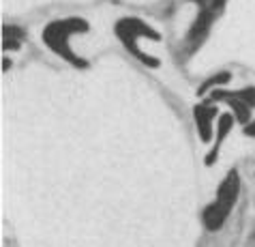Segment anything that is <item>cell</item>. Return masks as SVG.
<instances>
[{"mask_svg": "<svg viewBox=\"0 0 255 247\" xmlns=\"http://www.w3.org/2000/svg\"><path fill=\"white\" fill-rule=\"evenodd\" d=\"M225 2H228V0H208V4H210V11L212 13H221L223 11V6H225Z\"/></svg>", "mask_w": 255, "mask_h": 247, "instance_id": "52a82bcc", "label": "cell"}, {"mask_svg": "<svg viewBox=\"0 0 255 247\" xmlns=\"http://www.w3.org/2000/svg\"><path fill=\"white\" fill-rule=\"evenodd\" d=\"M238 189H240L238 172L230 170L228 176H225L223 183L217 189L215 202H210L208 207L202 211V222H204V226H206L210 232L219 230L225 222H228L234 204H236V200H238Z\"/></svg>", "mask_w": 255, "mask_h": 247, "instance_id": "3957f363", "label": "cell"}, {"mask_svg": "<svg viewBox=\"0 0 255 247\" xmlns=\"http://www.w3.org/2000/svg\"><path fill=\"white\" fill-rule=\"evenodd\" d=\"M230 80H232V73H230V71H221V73L212 75V77H208V80L202 84L200 88H197V95L202 97V95H206L208 90L212 93V90H215V86H217V84H225V82H230Z\"/></svg>", "mask_w": 255, "mask_h": 247, "instance_id": "8992f818", "label": "cell"}, {"mask_svg": "<svg viewBox=\"0 0 255 247\" xmlns=\"http://www.w3.org/2000/svg\"><path fill=\"white\" fill-rule=\"evenodd\" d=\"M234 123H236V118L234 114H219L217 118V129H215V144H212L210 153L206 155V166H212L219 157V151H221V144L225 142V138H228V133L232 131Z\"/></svg>", "mask_w": 255, "mask_h": 247, "instance_id": "5b68a950", "label": "cell"}, {"mask_svg": "<svg viewBox=\"0 0 255 247\" xmlns=\"http://www.w3.org/2000/svg\"><path fill=\"white\" fill-rule=\"evenodd\" d=\"M114 32H116V37L120 39V43L125 45L127 52H129L133 58H137L141 65L152 67V69H157L161 65L157 56L146 54L144 49H139V45H137V41L141 37L152 39V41H161V34L154 30L152 26H148L146 22H141L139 17H123V19H118V22L114 24Z\"/></svg>", "mask_w": 255, "mask_h": 247, "instance_id": "7a4b0ae2", "label": "cell"}, {"mask_svg": "<svg viewBox=\"0 0 255 247\" xmlns=\"http://www.w3.org/2000/svg\"><path fill=\"white\" fill-rule=\"evenodd\" d=\"M193 118H195V127H197V133H200V140L202 142H210L212 131H215L212 129V123L219 118V110L210 101L197 103L193 108Z\"/></svg>", "mask_w": 255, "mask_h": 247, "instance_id": "277c9868", "label": "cell"}, {"mask_svg": "<svg viewBox=\"0 0 255 247\" xmlns=\"http://www.w3.org/2000/svg\"><path fill=\"white\" fill-rule=\"evenodd\" d=\"M90 30V24L88 19L84 17H77V15H71V17H62V19H54L49 22L43 32H41V39L47 49H52L56 56H60L65 62L73 65L75 69H86L88 67V60L77 56L71 47V37L73 34H80V32H88Z\"/></svg>", "mask_w": 255, "mask_h": 247, "instance_id": "6da1fadb", "label": "cell"}, {"mask_svg": "<svg viewBox=\"0 0 255 247\" xmlns=\"http://www.w3.org/2000/svg\"><path fill=\"white\" fill-rule=\"evenodd\" d=\"M245 136L255 138V121H253V123H249V125H245Z\"/></svg>", "mask_w": 255, "mask_h": 247, "instance_id": "ba28073f", "label": "cell"}]
</instances>
